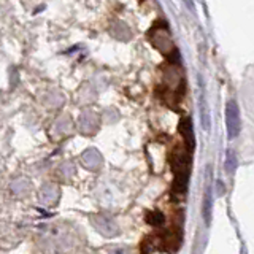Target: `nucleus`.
<instances>
[{"label":"nucleus","instance_id":"obj_1","mask_svg":"<svg viewBox=\"0 0 254 254\" xmlns=\"http://www.w3.org/2000/svg\"><path fill=\"white\" fill-rule=\"evenodd\" d=\"M148 37L151 40V43H153L161 53L169 56V54L177 51V50H175V46H173V42H172L170 34H169V30H167V27H164V26H154L153 29H151L149 34H148Z\"/></svg>","mask_w":254,"mask_h":254}]
</instances>
